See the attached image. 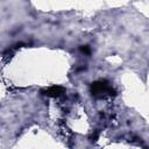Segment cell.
I'll return each instance as SVG.
<instances>
[{"label": "cell", "mask_w": 149, "mask_h": 149, "mask_svg": "<svg viewBox=\"0 0 149 149\" xmlns=\"http://www.w3.org/2000/svg\"><path fill=\"white\" fill-rule=\"evenodd\" d=\"M92 92L94 94L107 93V92H112V88L105 81H97V83H93V85H92Z\"/></svg>", "instance_id": "cell-1"}, {"label": "cell", "mask_w": 149, "mask_h": 149, "mask_svg": "<svg viewBox=\"0 0 149 149\" xmlns=\"http://www.w3.org/2000/svg\"><path fill=\"white\" fill-rule=\"evenodd\" d=\"M47 95H50V97H58L59 94H62L64 92V88L61 87V86H51L49 87L47 91H45Z\"/></svg>", "instance_id": "cell-2"}, {"label": "cell", "mask_w": 149, "mask_h": 149, "mask_svg": "<svg viewBox=\"0 0 149 149\" xmlns=\"http://www.w3.org/2000/svg\"><path fill=\"white\" fill-rule=\"evenodd\" d=\"M81 51H83V52H88L90 50H88V48H87V47H84V48H81Z\"/></svg>", "instance_id": "cell-3"}]
</instances>
